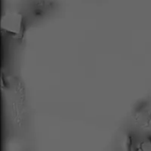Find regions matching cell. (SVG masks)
I'll use <instances>...</instances> for the list:
<instances>
[{
  "instance_id": "cell-1",
  "label": "cell",
  "mask_w": 151,
  "mask_h": 151,
  "mask_svg": "<svg viewBox=\"0 0 151 151\" xmlns=\"http://www.w3.org/2000/svg\"><path fill=\"white\" fill-rule=\"evenodd\" d=\"M142 150L143 151H151V144L149 142H145L142 145Z\"/></svg>"
}]
</instances>
